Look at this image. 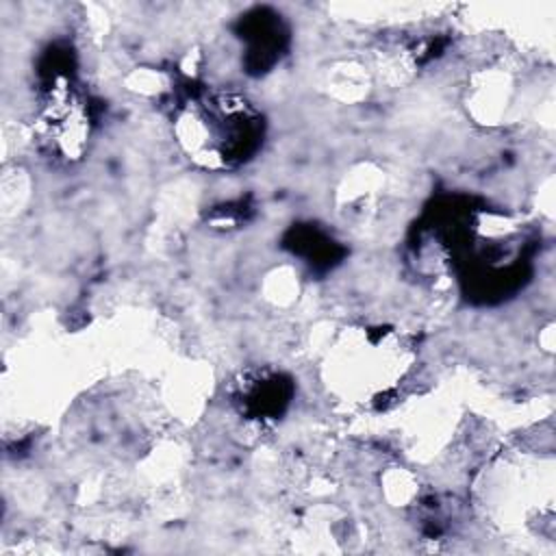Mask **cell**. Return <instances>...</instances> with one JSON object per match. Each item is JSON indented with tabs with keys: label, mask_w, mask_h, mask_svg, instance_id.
Wrapping results in <instances>:
<instances>
[{
	"label": "cell",
	"mask_w": 556,
	"mask_h": 556,
	"mask_svg": "<svg viewBox=\"0 0 556 556\" xmlns=\"http://www.w3.org/2000/svg\"><path fill=\"white\" fill-rule=\"evenodd\" d=\"M185 111L178 124L185 148L204 163H230L243 156L254 141L256 122L243 100L230 96L202 98Z\"/></svg>",
	"instance_id": "cell-1"
}]
</instances>
